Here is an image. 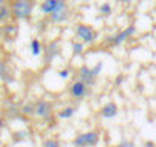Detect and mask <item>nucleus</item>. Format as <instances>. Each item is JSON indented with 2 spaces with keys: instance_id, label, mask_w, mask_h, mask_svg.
I'll return each instance as SVG.
<instances>
[{
  "instance_id": "17",
  "label": "nucleus",
  "mask_w": 156,
  "mask_h": 147,
  "mask_svg": "<svg viewBox=\"0 0 156 147\" xmlns=\"http://www.w3.org/2000/svg\"><path fill=\"white\" fill-rule=\"evenodd\" d=\"M58 75H60V78L66 80V78H69L70 72H69V69H63V70H60V72H58Z\"/></svg>"
},
{
  "instance_id": "19",
  "label": "nucleus",
  "mask_w": 156,
  "mask_h": 147,
  "mask_svg": "<svg viewBox=\"0 0 156 147\" xmlns=\"http://www.w3.org/2000/svg\"><path fill=\"white\" fill-rule=\"evenodd\" d=\"M116 147H133V144H132L130 141H122V142H119Z\"/></svg>"
},
{
  "instance_id": "14",
  "label": "nucleus",
  "mask_w": 156,
  "mask_h": 147,
  "mask_svg": "<svg viewBox=\"0 0 156 147\" xmlns=\"http://www.w3.org/2000/svg\"><path fill=\"white\" fill-rule=\"evenodd\" d=\"M83 43L78 41V43H73V54H83Z\"/></svg>"
},
{
  "instance_id": "7",
  "label": "nucleus",
  "mask_w": 156,
  "mask_h": 147,
  "mask_svg": "<svg viewBox=\"0 0 156 147\" xmlns=\"http://www.w3.org/2000/svg\"><path fill=\"white\" fill-rule=\"evenodd\" d=\"M116 113H118V106L113 101H109L101 107V115L104 118H113V117H116Z\"/></svg>"
},
{
  "instance_id": "9",
  "label": "nucleus",
  "mask_w": 156,
  "mask_h": 147,
  "mask_svg": "<svg viewBox=\"0 0 156 147\" xmlns=\"http://www.w3.org/2000/svg\"><path fill=\"white\" fill-rule=\"evenodd\" d=\"M133 32H135V28H133V26L126 28L122 32H119V34H116V35L113 37V43H115V45H121V43H122V41H126V40L133 34Z\"/></svg>"
},
{
  "instance_id": "16",
  "label": "nucleus",
  "mask_w": 156,
  "mask_h": 147,
  "mask_svg": "<svg viewBox=\"0 0 156 147\" xmlns=\"http://www.w3.org/2000/svg\"><path fill=\"white\" fill-rule=\"evenodd\" d=\"M5 74H8V69H6V64L0 61V78L5 77Z\"/></svg>"
},
{
  "instance_id": "12",
  "label": "nucleus",
  "mask_w": 156,
  "mask_h": 147,
  "mask_svg": "<svg viewBox=\"0 0 156 147\" xmlns=\"http://www.w3.org/2000/svg\"><path fill=\"white\" fill-rule=\"evenodd\" d=\"M31 54H32L34 57H38V55L41 54V45H40V41H38L37 38H34V40L31 41Z\"/></svg>"
},
{
  "instance_id": "11",
  "label": "nucleus",
  "mask_w": 156,
  "mask_h": 147,
  "mask_svg": "<svg viewBox=\"0 0 156 147\" xmlns=\"http://www.w3.org/2000/svg\"><path fill=\"white\" fill-rule=\"evenodd\" d=\"M67 17V13H66V8H61V9H57L55 13H52L51 14V19H52V22H63L64 19Z\"/></svg>"
},
{
  "instance_id": "4",
  "label": "nucleus",
  "mask_w": 156,
  "mask_h": 147,
  "mask_svg": "<svg viewBox=\"0 0 156 147\" xmlns=\"http://www.w3.org/2000/svg\"><path fill=\"white\" fill-rule=\"evenodd\" d=\"M87 89L89 86L81 81V80H76L72 86H70V95L75 98V100H83L86 95H87Z\"/></svg>"
},
{
  "instance_id": "20",
  "label": "nucleus",
  "mask_w": 156,
  "mask_h": 147,
  "mask_svg": "<svg viewBox=\"0 0 156 147\" xmlns=\"http://www.w3.org/2000/svg\"><path fill=\"white\" fill-rule=\"evenodd\" d=\"M0 20H2V17H0Z\"/></svg>"
},
{
  "instance_id": "3",
  "label": "nucleus",
  "mask_w": 156,
  "mask_h": 147,
  "mask_svg": "<svg viewBox=\"0 0 156 147\" xmlns=\"http://www.w3.org/2000/svg\"><path fill=\"white\" fill-rule=\"evenodd\" d=\"M76 37L81 43H94L97 40V32L87 25H78L76 26Z\"/></svg>"
},
{
  "instance_id": "13",
  "label": "nucleus",
  "mask_w": 156,
  "mask_h": 147,
  "mask_svg": "<svg viewBox=\"0 0 156 147\" xmlns=\"http://www.w3.org/2000/svg\"><path fill=\"white\" fill-rule=\"evenodd\" d=\"M43 147H61V145H60V142H58L57 139H54V138H48V139L43 141Z\"/></svg>"
},
{
  "instance_id": "8",
  "label": "nucleus",
  "mask_w": 156,
  "mask_h": 147,
  "mask_svg": "<svg viewBox=\"0 0 156 147\" xmlns=\"http://www.w3.org/2000/svg\"><path fill=\"white\" fill-rule=\"evenodd\" d=\"M80 80L84 81V83L89 86V84H92L94 80H95V74H94L92 69H89L87 66H83V67L80 69Z\"/></svg>"
},
{
  "instance_id": "10",
  "label": "nucleus",
  "mask_w": 156,
  "mask_h": 147,
  "mask_svg": "<svg viewBox=\"0 0 156 147\" xmlns=\"http://www.w3.org/2000/svg\"><path fill=\"white\" fill-rule=\"evenodd\" d=\"M75 112H76V109H75L73 106H67V107H64L63 110H60V112H58V118L69 120L70 117H73V115H75Z\"/></svg>"
},
{
  "instance_id": "2",
  "label": "nucleus",
  "mask_w": 156,
  "mask_h": 147,
  "mask_svg": "<svg viewBox=\"0 0 156 147\" xmlns=\"http://www.w3.org/2000/svg\"><path fill=\"white\" fill-rule=\"evenodd\" d=\"M32 13V3L29 0H16L12 5V14L19 19H26Z\"/></svg>"
},
{
  "instance_id": "6",
  "label": "nucleus",
  "mask_w": 156,
  "mask_h": 147,
  "mask_svg": "<svg viewBox=\"0 0 156 147\" xmlns=\"http://www.w3.org/2000/svg\"><path fill=\"white\" fill-rule=\"evenodd\" d=\"M51 110H52V106L46 100H40L37 104H34V113L40 118H46L51 113Z\"/></svg>"
},
{
  "instance_id": "5",
  "label": "nucleus",
  "mask_w": 156,
  "mask_h": 147,
  "mask_svg": "<svg viewBox=\"0 0 156 147\" xmlns=\"http://www.w3.org/2000/svg\"><path fill=\"white\" fill-rule=\"evenodd\" d=\"M61 8H66V2L64 0H44L41 3V11L44 14H52L55 13L57 9H61Z\"/></svg>"
},
{
  "instance_id": "18",
  "label": "nucleus",
  "mask_w": 156,
  "mask_h": 147,
  "mask_svg": "<svg viewBox=\"0 0 156 147\" xmlns=\"http://www.w3.org/2000/svg\"><path fill=\"white\" fill-rule=\"evenodd\" d=\"M100 11H101L103 14H110V6H109L107 3H104V5H101Z\"/></svg>"
},
{
  "instance_id": "1",
  "label": "nucleus",
  "mask_w": 156,
  "mask_h": 147,
  "mask_svg": "<svg viewBox=\"0 0 156 147\" xmlns=\"http://www.w3.org/2000/svg\"><path fill=\"white\" fill-rule=\"evenodd\" d=\"M98 139H100V133L97 130H89V132L76 135L73 139V145L75 147H94L98 144Z\"/></svg>"
},
{
  "instance_id": "15",
  "label": "nucleus",
  "mask_w": 156,
  "mask_h": 147,
  "mask_svg": "<svg viewBox=\"0 0 156 147\" xmlns=\"http://www.w3.org/2000/svg\"><path fill=\"white\" fill-rule=\"evenodd\" d=\"M8 16H9V9L6 6H0V17H2V20L6 19Z\"/></svg>"
}]
</instances>
